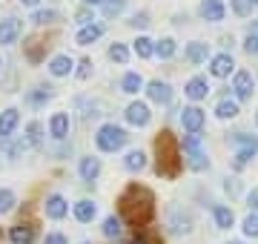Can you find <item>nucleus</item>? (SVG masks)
Returning <instances> with one entry per match:
<instances>
[{
	"instance_id": "obj_48",
	"label": "nucleus",
	"mask_w": 258,
	"mask_h": 244,
	"mask_svg": "<svg viewBox=\"0 0 258 244\" xmlns=\"http://www.w3.org/2000/svg\"><path fill=\"white\" fill-rule=\"evenodd\" d=\"M20 3H23V6H37L40 0H20Z\"/></svg>"
},
{
	"instance_id": "obj_2",
	"label": "nucleus",
	"mask_w": 258,
	"mask_h": 244,
	"mask_svg": "<svg viewBox=\"0 0 258 244\" xmlns=\"http://www.w3.org/2000/svg\"><path fill=\"white\" fill-rule=\"evenodd\" d=\"M155 155H158V164H155L158 175H166V178L178 175V169H181V144H178V138L169 130L158 132Z\"/></svg>"
},
{
	"instance_id": "obj_45",
	"label": "nucleus",
	"mask_w": 258,
	"mask_h": 244,
	"mask_svg": "<svg viewBox=\"0 0 258 244\" xmlns=\"http://www.w3.org/2000/svg\"><path fill=\"white\" fill-rule=\"evenodd\" d=\"M247 204H249V207H252V210L258 213V187H255V190H249V196H247Z\"/></svg>"
},
{
	"instance_id": "obj_21",
	"label": "nucleus",
	"mask_w": 258,
	"mask_h": 244,
	"mask_svg": "<svg viewBox=\"0 0 258 244\" xmlns=\"http://www.w3.org/2000/svg\"><path fill=\"white\" fill-rule=\"evenodd\" d=\"M46 216L49 218H63L66 216V201L60 196H49L46 198Z\"/></svg>"
},
{
	"instance_id": "obj_30",
	"label": "nucleus",
	"mask_w": 258,
	"mask_h": 244,
	"mask_svg": "<svg viewBox=\"0 0 258 244\" xmlns=\"http://www.w3.org/2000/svg\"><path fill=\"white\" fill-rule=\"evenodd\" d=\"M186 155H189V167L192 169H207L210 167V158H207L201 150H192V152H186Z\"/></svg>"
},
{
	"instance_id": "obj_29",
	"label": "nucleus",
	"mask_w": 258,
	"mask_h": 244,
	"mask_svg": "<svg viewBox=\"0 0 258 244\" xmlns=\"http://www.w3.org/2000/svg\"><path fill=\"white\" fill-rule=\"evenodd\" d=\"M109 57L115 60V64H126V60H129V49L123 46V43H112V46H109Z\"/></svg>"
},
{
	"instance_id": "obj_31",
	"label": "nucleus",
	"mask_w": 258,
	"mask_h": 244,
	"mask_svg": "<svg viewBox=\"0 0 258 244\" xmlns=\"http://www.w3.org/2000/svg\"><path fill=\"white\" fill-rule=\"evenodd\" d=\"M103 235H106V238H118L120 235V218H115V216L106 218V221H103Z\"/></svg>"
},
{
	"instance_id": "obj_9",
	"label": "nucleus",
	"mask_w": 258,
	"mask_h": 244,
	"mask_svg": "<svg viewBox=\"0 0 258 244\" xmlns=\"http://www.w3.org/2000/svg\"><path fill=\"white\" fill-rule=\"evenodd\" d=\"M232 66H235V60H232V55L230 52H221V55H215L210 60V72L215 78H227L232 72Z\"/></svg>"
},
{
	"instance_id": "obj_20",
	"label": "nucleus",
	"mask_w": 258,
	"mask_h": 244,
	"mask_svg": "<svg viewBox=\"0 0 258 244\" xmlns=\"http://www.w3.org/2000/svg\"><path fill=\"white\" fill-rule=\"evenodd\" d=\"M120 89H123L126 95H138L141 89H144V78H141L138 72H126L123 81H120Z\"/></svg>"
},
{
	"instance_id": "obj_41",
	"label": "nucleus",
	"mask_w": 258,
	"mask_h": 244,
	"mask_svg": "<svg viewBox=\"0 0 258 244\" xmlns=\"http://www.w3.org/2000/svg\"><path fill=\"white\" fill-rule=\"evenodd\" d=\"M172 224H175V227H172V230H175V233H189V230H192V227H189V218H181V216H175V218H172Z\"/></svg>"
},
{
	"instance_id": "obj_39",
	"label": "nucleus",
	"mask_w": 258,
	"mask_h": 244,
	"mask_svg": "<svg viewBox=\"0 0 258 244\" xmlns=\"http://www.w3.org/2000/svg\"><path fill=\"white\" fill-rule=\"evenodd\" d=\"M244 49H247V55H258V26L247 35V40H244Z\"/></svg>"
},
{
	"instance_id": "obj_6",
	"label": "nucleus",
	"mask_w": 258,
	"mask_h": 244,
	"mask_svg": "<svg viewBox=\"0 0 258 244\" xmlns=\"http://www.w3.org/2000/svg\"><path fill=\"white\" fill-rule=\"evenodd\" d=\"M123 118H126L132 127H147V124H149V106H147V103H141V101H132L126 106Z\"/></svg>"
},
{
	"instance_id": "obj_17",
	"label": "nucleus",
	"mask_w": 258,
	"mask_h": 244,
	"mask_svg": "<svg viewBox=\"0 0 258 244\" xmlns=\"http://www.w3.org/2000/svg\"><path fill=\"white\" fill-rule=\"evenodd\" d=\"M212 218H215V224L221 227V230H230L232 221H235L232 210H230V207H224V204H215V207H212Z\"/></svg>"
},
{
	"instance_id": "obj_47",
	"label": "nucleus",
	"mask_w": 258,
	"mask_h": 244,
	"mask_svg": "<svg viewBox=\"0 0 258 244\" xmlns=\"http://www.w3.org/2000/svg\"><path fill=\"white\" fill-rule=\"evenodd\" d=\"M129 244H149V241H147V238H144V235H135V238H132V241H129Z\"/></svg>"
},
{
	"instance_id": "obj_15",
	"label": "nucleus",
	"mask_w": 258,
	"mask_h": 244,
	"mask_svg": "<svg viewBox=\"0 0 258 244\" xmlns=\"http://www.w3.org/2000/svg\"><path fill=\"white\" fill-rule=\"evenodd\" d=\"M72 66H75V60L69 55H57V57H52L49 72H52L55 78H63V75H69V72H72Z\"/></svg>"
},
{
	"instance_id": "obj_50",
	"label": "nucleus",
	"mask_w": 258,
	"mask_h": 244,
	"mask_svg": "<svg viewBox=\"0 0 258 244\" xmlns=\"http://www.w3.org/2000/svg\"><path fill=\"white\" fill-rule=\"evenodd\" d=\"M255 124H258V112H255Z\"/></svg>"
},
{
	"instance_id": "obj_53",
	"label": "nucleus",
	"mask_w": 258,
	"mask_h": 244,
	"mask_svg": "<svg viewBox=\"0 0 258 244\" xmlns=\"http://www.w3.org/2000/svg\"><path fill=\"white\" fill-rule=\"evenodd\" d=\"M252 3H255V6H258V0H252Z\"/></svg>"
},
{
	"instance_id": "obj_12",
	"label": "nucleus",
	"mask_w": 258,
	"mask_h": 244,
	"mask_svg": "<svg viewBox=\"0 0 258 244\" xmlns=\"http://www.w3.org/2000/svg\"><path fill=\"white\" fill-rule=\"evenodd\" d=\"M35 227L29 224V221H20V224H15L12 227V233H9V238H12V244H32L35 241Z\"/></svg>"
},
{
	"instance_id": "obj_34",
	"label": "nucleus",
	"mask_w": 258,
	"mask_h": 244,
	"mask_svg": "<svg viewBox=\"0 0 258 244\" xmlns=\"http://www.w3.org/2000/svg\"><path fill=\"white\" fill-rule=\"evenodd\" d=\"M55 18H57V12L40 9V12H35V15H32V23H37V26H46V23H52Z\"/></svg>"
},
{
	"instance_id": "obj_8",
	"label": "nucleus",
	"mask_w": 258,
	"mask_h": 244,
	"mask_svg": "<svg viewBox=\"0 0 258 244\" xmlns=\"http://www.w3.org/2000/svg\"><path fill=\"white\" fill-rule=\"evenodd\" d=\"M20 35V20L18 18H6L0 20V46H9V43H15Z\"/></svg>"
},
{
	"instance_id": "obj_24",
	"label": "nucleus",
	"mask_w": 258,
	"mask_h": 244,
	"mask_svg": "<svg viewBox=\"0 0 258 244\" xmlns=\"http://www.w3.org/2000/svg\"><path fill=\"white\" fill-rule=\"evenodd\" d=\"M75 218H78V221H92L95 218V204L92 201H78V204H75Z\"/></svg>"
},
{
	"instance_id": "obj_35",
	"label": "nucleus",
	"mask_w": 258,
	"mask_h": 244,
	"mask_svg": "<svg viewBox=\"0 0 258 244\" xmlns=\"http://www.w3.org/2000/svg\"><path fill=\"white\" fill-rule=\"evenodd\" d=\"M123 6H126V0H103V15L115 18V15L123 12Z\"/></svg>"
},
{
	"instance_id": "obj_13",
	"label": "nucleus",
	"mask_w": 258,
	"mask_h": 244,
	"mask_svg": "<svg viewBox=\"0 0 258 244\" xmlns=\"http://www.w3.org/2000/svg\"><path fill=\"white\" fill-rule=\"evenodd\" d=\"M101 35H103V26H98V23H89V26H81V29H78L75 43H78V46H89V43H95Z\"/></svg>"
},
{
	"instance_id": "obj_27",
	"label": "nucleus",
	"mask_w": 258,
	"mask_h": 244,
	"mask_svg": "<svg viewBox=\"0 0 258 244\" xmlns=\"http://www.w3.org/2000/svg\"><path fill=\"white\" fill-rule=\"evenodd\" d=\"M155 55L158 57H172V55H175V40H172V38H161L155 43Z\"/></svg>"
},
{
	"instance_id": "obj_16",
	"label": "nucleus",
	"mask_w": 258,
	"mask_h": 244,
	"mask_svg": "<svg viewBox=\"0 0 258 244\" xmlns=\"http://www.w3.org/2000/svg\"><path fill=\"white\" fill-rule=\"evenodd\" d=\"M49 130L55 138H66L69 135V115L66 112H55L52 115V121H49Z\"/></svg>"
},
{
	"instance_id": "obj_23",
	"label": "nucleus",
	"mask_w": 258,
	"mask_h": 244,
	"mask_svg": "<svg viewBox=\"0 0 258 244\" xmlns=\"http://www.w3.org/2000/svg\"><path fill=\"white\" fill-rule=\"evenodd\" d=\"M215 115H218L221 121H227V118H235V115H238V103L230 101V98H224V101H218V106H215Z\"/></svg>"
},
{
	"instance_id": "obj_46",
	"label": "nucleus",
	"mask_w": 258,
	"mask_h": 244,
	"mask_svg": "<svg viewBox=\"0 0 258 244\" xmlns=\"http://www.w3.org/2000/svg\"><path fill=\"white\" fill-rule=\"evenodd\" d=\"M43 244H66V238L60 233H52V235H46V241Z\"/></svg>"
},
{
	"instance_id": "obj_4",
	"label": "nucleus",
	"mask_w": 258,
	"mask_h": 244,
	"mask_svg": "<svg viewBox=\"0 0 258 244\" xmlns=\"http://www.w3.org/2000/svg\"><path fill=\"white\" fill-rule=\"evenodd\" d=\"M198 15H201L204 20H210V23H218V20H224V15H227V6H224V0H201Z\"/></svg>"
},
{
	"instance_id": "obj_3",
	"label": "nucleus",
	"mask_w": 258,
	"mask_h": 244,
	"mask_svg": "<svg viewBox=\"0 0 258 244\" xmlns=\"http://www.w3.org/2000/svg\"><path fill=\"white\" fill-rule=\"evenodd\" d=\"M126 138L129 135H126L123 127H118V124H103L101 130H98V135H95V144H98V150H103V152H115L126 144Z\"/></svg>"
},
{
	"instance_id": "obj_26",
	"label": "nucleus",
	"mask_w": 258,
	"mask_h": 244,
	"mask_svg": "<svg viewBox=\"0 0 258 244\" xmlns=\"http://www.w3.org/2000/svg\"><path fill=\"white\" fill-rule=\"evenodd\" d=\"M135 55L138 57H152L155 55V40H149V38L141 35V38L135 40Z\"/></svg>"
},
{
	"instance_id": "obj_7",
	"label": "nucleus",
	"mask_w": 258,
	"mask_h": 244,
	"mask_svg": "<svg viewBox=\"0 0 258 244\" xmlns=\"http://www.w3.org/2000/svg\"><path fill=\"white\" fill-rule=\"evenodd\" d=\"M147 95H149V101H155V103H169L172 101V89H169L166 81H149Z\"/></svg>"
},
{
	"instance_id": "obj_42",
	"label": "nucleus",
	"mask_w": 258,
	"mask_h": 244,
	"mask_svg": "<svg viewBox=\"0 0 258 244\" xmlns=\"http://www.w3.org/2000/svg\"><path fill=\"white\" fill-rule=\"evenodd\" d=\"M49 98H52V92H49V86H46V89L40 86L37 92H32V95H29V101H32V103H43V101H49Z\"/></svg>"
},
{
	"instance_id": "obj_36",
	"label": "nucleus",
	"mask_w": 258,
	"mask_h": 244,
	"mask_svg": "<svg viewBox=\"0 0 258 244\" xmlns=\"http://www.w3.org/2000/svg\"><path fill=\"white\" fill-rule=\"evenodd\" d=\"M35 144H40V124L32 121L26 127V147H35Z\"/></svg>"
},
{
	"instance_id": "obj_1",
	"label": "nucleus",
	"mask_w": 258,
	"mask_h": 244,
	"mask_svg": "<svg viewBox=\"0 0 258 244\" xmlns=\"http://www.w3.org/2000/svg\"><path fill=\"white\" fill-rule=\"evenodd\" d=\"M120 216L126 218L132 227H144L149 224V218L155 213V198L149 193L147 187H138V184H132V187L120 196Z\"/></svg>"
},
{
	"instance_id": "obj_49",
	"label": "nucleus",
	"mask_w": 258,
	"mask_h": 244,
	"mask_svg": "<svg viewBox=\"0 0 258 244\" xmlns=\"http://www.w3.org/2000/svg\"><path fill=\"white\" fill-rule=\"evenodd\" d=\"M83 3H86V6H98V3H101L103 6V0H83Z\"/></svg>"
},
{
	"instance_id": "obj_14",
	"label": "nucleus",
	"mask_w": 258,
	"mask_h": 244,
	"mask_svg": "<svg viewBox=\"0 0 258 244\" xmlns=\"http://www.w3.org/2000/svg\"><path fill=\"white\" fill-rule=\"evenodd\" d=\"M18 124H20L18 109H6V112H0V138H9Z\"/></svg>"
},
{
	"instance_id": "obj_32",
	"label": "nucleus",
	"mask_w": 258,
	"mask_h": 244,
	"mask_svg": "<svg viewBox=\"0 0 258 244\" xmlns=\"http://www.w3.org/2000/svg\"><path fill=\"white\" fill-rule=\"evenodd\" d=\"M244 235H249V238H258V213H249L247 218H244Z\"/></svg>"
},
{
	"instance_id": "obj_44",
	"label": "nucleus",
	"mask_w": 258,
	"mask_h": 244,
	"mask_svg": "<svg viewBox=\"0 0 258 244\" xmlns=\"http://www.w3.org/2000/svg\"><path fill=\"white\" fill-rule=\"evenodd\" d=\"M78 23H81V26H89V23H92V12L81 9V12H78Z\"/></svg>"
},
{
	"instance_id": "obj_37",
	"label": "nucleus",
	"mask_w": 258,
	"mask_h": 244,
	"mask_svg": "<svg viewBox=\"0 0 258 244\" xmlns=\"http://www.w3.org/2000/svg\"><path fill=\"white\" fill-rule=\"evenodd\" d=\"M15 207V193L12 190H0V213H9Z\"/></svg>"
},
{
	"instance_id": "obj_40",
	"label": "nucleus",
	"mask_w": 258,
	"mask_h": 244,
	"mask_svg": "<svg viewBox=\"0 0 258 244\" xmlns=\"http://www.w3.org/2000/svg\"><path fill=\"white\" fill-rule=\"evenodd\" d=\"M129 26L132 29H147L149 26V15L147 12H135V15L129 18Z\"/></svg>"
},
{
	"instance_id": "obj_11",
	"label": "nucleus",
	"mask_w": 258,
	"mask_h": 244,
	"mask_svg": "<svg viewBox=\"0 0 258 244\" xmlns=\"http://www.w3.org/2000/svg\"><path fill=\"white\" fill-rule=\"evenodd\" d=\"M186 98L189 101H201V98H207L210 95V84H207V78H201V75H195V78H189V84H186Z\"/></svg>"
},
{
	"instance_id": "obj_5",
	"label": "nucleus",
	"mask_w": 258,
	"mask_h": 244,
	"mask_svg": "<svg viewBox=\"0 0 258 244\" xmlns=\"http://www.w3.org/2000/svg\"><path fill=\"white\" fill-rule=\"evenodd\" d=\"M232 89H235V95H238L241 101H249V98H252V89H255V81H252V72H247V69H241V72H235V81H232Z\"/></svg>"
},
{
	"instance_id": "obj_25",
	"label": "nucleus",
	"mask_w": 258,
	"mask_h": 244,
	"mask_svg": "<svg viewBox=\"0 0 258 244\" xmlns=\"http://www.w3.org/2000/svg\"><path fill=\"white\" fill-rule=\"evenodd\" d=\"M123 164H126V169H132V172H135V169H144L147 167V155L141 150H132L126 158H123Z\"/></svg>"
},
{
	"instance_id": "obj_38",
	"label": "nucleus",
	"mask_w": 258,
	"mask_h": 244,
	"mask_svg": "<svg viewBox=\"0 0 258 244\" xmlns=\"http://www.w3.org/2000/svg\"><path fill=\"white\" fill-rule=\"evenodd\" d=\"M192 150H201V132H189L184 138V152H192Z\"/></svg>"
},
{
	"instance_id": "obj_33",
	"label": "nucleus",
	"mask_w": 258,
	"mask_h": 244,
	"mask_svg": "<svg viewBox=\"0 0 258 244\" xmlns=\"http://www.w3.org/2000/svg\"><path fill=\"white\" fill-rule=\"evenodd\" d=\"M252 6H255L252 0H232V12H235L238 18H249V15H252Z\"/></svg>"
},
{
	"instance_id": "obj_52",
	"label": "nucleus",
	"mask_w": 258,
	"mask_h": 244,
	"mask_svg": "<svg viewBox=\"0 0 258 244\" xmlns=\"http://www.w3.org/2000/svg\"><path fill=\"white\" fill-rule=\"evenodd\" d=\"M0 69H3V60H0Z\"/></svg>"
},
{
	"instance_id": "obj_51",
	"label": "nucleus",
	"mask_w": 258,
	"mask_h": 244,
	"mask_svg": "<svg viewBox=\"0 0 258 244\" xmlns=\"http://www.w3.org/2000/svg\"><path fill=\"white\" fill-rule=\"evenodd\" d=\"M230 244H241V241H230Z\"/></svg>"
},
{
	"instance_id": "obj_18",
	"label": "nucleus",
	"mask_w": 258,
	"mask_h": 244,
	"mask_svg": "<svg viewBox=\"0 0 258 244\" xmlns=\"http://www.w3.org/2000/svg\"><path fill=\"white\" fill-rule=\"evenodd\" d=\"M98 172H101V161L98 158H92V155H89V158H81V178L83 181L92 184V181L98 178Z\"/></svg>"
},
{
	"instance_id": "obj_28",
	"label": "nucleus",
	"mask_w": 258,
	"mask_h": 244,
	"mask_svg": "<svg viewBox=\"0 0 258 244\" xmlns=\"http://www.w3.org/2000/svg\"><path fill=\"white\" fill-rule=\"evenodd\" d=\"M23 46H26V57L32 60V64H37V60H40V49H46V43L37 40V38H32L29 43H23Z\"/></svg>"
},
{
	"instance_id": "obj_43",
	"label": "nucleus",
	"mask_w": 258,
	"mask_h": 244,
	"mask_svg": "<svg viewBox=\"0 0 258 244\" xmlns=\"http://www.w3.org/2000/svg\"><path fill=\"white\" fill-rule=\"evenodd\" d=\"M92 75V60H81V69H78V78L86 81V78Z\"/></svg>"
},
{
	"instance_id": "obj_22",
	"label": "nucleus",
	"mask_w": 258,
	"mask_h": 244,
	"mask_svg": "<svg viewBox=\"0 0 258 244\" xmlns=\"http://www.w3.org/2000/svg\"><path fill=\"white\" fill-rule=\"evenodd\" d=\"M230 141L235 144L238 150H249V152H258V138H255V135H244V132H235V135H232Z\"/></svg>"
},
{
	"instance_id": "obj_10",
	"label": "nucleus",
	"mask_w": 258,
	"mask_h": 244,
	"mask_svg": "<svg viewBox=\"0 0 258 244\" xmlns=\"http://www.w3.org/2000/svg\"><path fill=\"white\" fill-rule=\"evenodd\" d=\"M181 124H184L186 132H201L204 127V112L198 106H186L184 112H181Z\"/></svg>"
},
{
	"instance_id": "obj_19",
	"label": "nucleus",
	"mask_w": 258,
	"mask_h": 244,
	"mask_svg": "<svg viewBox=\"0 0 258 244\" xmlns=\"http://www.w3.org/2000/svg\"><path fill=\"white\" fill-rule=\"evenodd\" d=\"M207 55H210V46H207V43H201V40H195V43H189V46H186V60H189V64H204V60H207Z\"/></svg>"
}]
</instances>
